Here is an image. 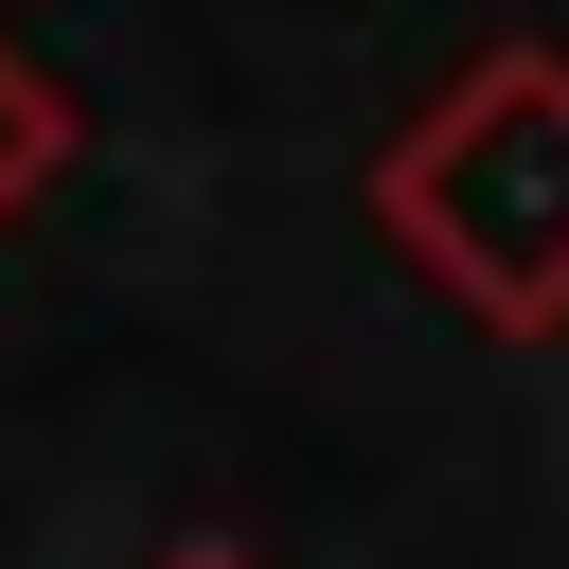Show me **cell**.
Returning <instances> with one entry per match:
<instances>
[{"label": "cell", "instance_id": "obj_2", "mask_svg": "<svg viewBox=\"0 0 569 569\" xmlns=\"http://www.w3.org/2000/svg\"><path fill=\"white\" fill-rule=\"evenodd\" d=\"M71 142H89V124H71V89H53V71L0 36V231H18V213L71 178Z\"/></svg>", "mask_w": 569, "mask_h": 569}, {"label": "cell", "instance_id": "obj_3", "mask_svg": "<svg viewBox=\"0 0 569 569\" xmlns=\"http://www.w3.org/2000/svg\"><path fill=\"white\" fill-rule=\"evenodd\" d=\"M160 569H267V551H231V533H178V551H160Z\"/></svg>", "mask_w": 569, "mask_h": 569}, {"label": "cell", "instance_id": "obj_1", "mask_svg": "<svg viewBox=\"0 0 569 569\" xmlns=\"http://www.w3.org/2000/svg\"><path fill=\"white\" fill-rule=\"evenodd\" d=\"M373 231L480 338H569V53L498 36L373 142Z\"/></svg>", "mask_w": 569, "mask_h": 569}]
</instances>
